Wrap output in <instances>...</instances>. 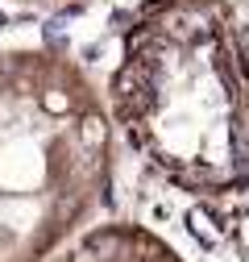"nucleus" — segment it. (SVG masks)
<instances>
[{
  "label": "nucleus",
  "mask_w": 249,
  "mask_h": 262,
  "mask_svg": "<svg viewBox=\"0 0 249 262\" xmlns=\"http://www.w3.org/2000/svg\"><path fill=\"white\" fill-rule=\"evenodd\" d=\"M108 100L62 50H0V262H50L112 187Z\"/></svg>",
  "instance_id": "obj_2"
},
{
  "label": "nucleus",
  "mask_w": 249,
  "mask_h": 262,
  "mask_svg": "<svg viewBox=\"0 0 249 262\" xmlns=\"http://www.w3.org/2000/svg\"><path fill=\"white\" fill-rule=\"evenodd\" d=\"M13 5H34V9H62V5H83V0H13Z\"/></svg>",
  "instance_id": "obj_4"
},
{
  "label": "nucleus",
  "mask_w": 249,
  "mask_h": 262,
  "mask_svg": "<svg viewBox=\"0 0 249 262\" xmlns=\"http://www.w3.org/2000/svg\"><path fill=\"white\" fill-rule=\"evenodd\" d=\"M50 262H183L179 250L158 237L154 229L133 225V221H104L58 250Z\"/></svg>",
  "instance_id": "obj_3"
},
{
  "label": "nucleus",
  "mask_w": 249,
  "mask_h": 262,
  "mask_svg": "<svg viewBox=\"0 0 249 262\" xmlns=\"http://www.w3.org/2000/svg\"><path fill=\"white\" fill-rule=\"evenodd\" d=\"M104 100L179 195L216 208L249 191V29L229 0H141Z\"/></svg>",
  "instance_id": "obj_1"
}]
</instances>
